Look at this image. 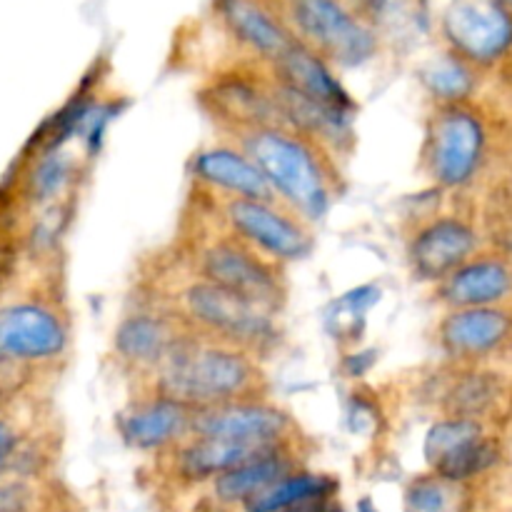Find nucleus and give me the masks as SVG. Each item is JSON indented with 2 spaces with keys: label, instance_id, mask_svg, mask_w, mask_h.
Instances as JSON below:
<instances>
[{
  "label": "nucleus",
  "instance_id": "1",
  "mask_svg": "<svg viewBox=\"0 0 512 512\" xmlns=\"http://www.w3.org/2000/svg\"><path fill=\"white\" fill-rule=\"evenodd\" d=\"M133 308L150 310L203 338L223 340L268 358L280 343L278 315H270L195 273L168 245L143 255L133 278Z\"/></svg>",
  "mask_w": 512,
  "mask_h": 512
},
{
  "label": "nucleus",
  "instance_id": "2",
  "mask_svg": "<svg viewBox=\"0 0 512 512\" xmlns=\"http://www.w3.org/2000/svg\"><path fill=\"white\" fill-rule=\"evenodd\" d=\"M38 278L20 273L0 298V395H45L73 345V318L55 263L35 265Z\"/></svg>",
  "mask_w": 512,
  "mask_h": 512
},
{
  "label": "nucleus",
  "instance_id": "3",
  "mask_svg": "<svg viewBox=\"0 0 512 512\" xmlns=\"http://www.w3.org/2000/svg\"><path fill=\"white\" fill-rule=\"evenodd\" d=\"M133 398H160L190 410L273 398L265 360L238 345L183 330L165 358L130 385Z\"/></svg>",
  "mask_w": 512,
  "mask_h": 512
},
{
  "label": "nucleus",
  "instance_id": "4",
  "mask_svg": "<svg viewBox=\"0 0 512 512\" xmlns=\"http://www.w3.org/2000/svg\"><path fill=\"white\" fill-rule=\"evenodd\" d=\"M268 180L285 205L318 223L345 190L343 155L323 140L288 125H240L215 130Z\"/></svg>",
  "mask_w": 512,
  "mask_h": 512
},
{
  "label": "nucleus",
  "instance_id": "5",
  "mask_svg": "<svg viewBox=\"0 0 512 512\" xmlns=\"http://www.w3.org/2000/svg\"><path fill=\"white\" fill-rule=\"evenodd\" d=\"M170 248L205 280L265 313L280 318L288 305V265L225 228L195 195H185Z\"/></svg>",
  "mask_w": 512,
  "mask_h": 512
},
{
  "label": "nucleus",
  "instance_id": "6",
  "mask_svg": "<svg viewBox=\"0 0 512 512\" xmlns=\"http://www.w3.org/2000/svg\"><path fill=\"white\" fill-rule=\"evenodd\" d=\"M303 48L330 68H355L380 50V30L340 0H260Z\"/></svg>",
  "mask_w": 512,
  "mask_h": 512
},
{
  "label": "nucleus",
  "instance_id": "7",
  "mask_svg": "<svg viewBox=\"0 0 512 512\" xmlns=\"http://www.w3.org/2000/svg\"><path fill=\"white\" fill-rule=\"evenodd\" d=\"M190 195L200 200L228 230L238 233L255 248L290 265L305 258L315 245V225L280 200L245 198L223 193L190 180Z\"/></svg>",
  "mask_w": 512,
  "mask_h": 512
},
{
  "label": "nucleus",
  "instance_id": "8",
  "mask_svg": "<svg viewBox=\"0 0 512 512\" xmlns=\"http://www.w3.org/2000/svg\"><path fill=\"white\" fill-rule=\"evenodd\" d=\"M488 135L473 108L458 103H435L425 118L420 170L438 190H458L475 180L483 168Z\"/></svg>",
  "mask_w": 512,
  "mask_h": 512
},
{
  "label": "nucleus",
  "instance_id": "9",
  "mask_svg": "<svg viewBox=\"0 0 512 512\" xmlns=\"http://www.w3.org/2000/svg\"><path fill=\"white\" fill-rule=\"evenodd\" d=\"M188 435L243 440V443L273 445V448L313 445V440L305 433L303 425L295 420V415L280 403H275V398L195 410V413H190Z\"/></svg>",
  "mask_w": 512,
  "mask_h": 512
},
{
  "label": "nucleus",
  "instance_id": "10",
  "mask_svg": "<svg viewBox=\"0 0 512 512\" xmlns=\"http://www.w3.org/2000/svg\"><path fill=\"white\" fill-rule=\"evenodd\" d=\"M448 53L465 65H488L512 45V13L498 0H450L440 15Z\"/></svg>",
  "mask_w": 512,
  "mask_h": 512
},
{
  "label": "nucleus",
  "instance_id": "11",
  "mask_svg": "<svg viewBox=\"0 0 512 512\" xmlns=\"http://www.w3.org/2000/svg\"><path fill=\"white\" fill-rule=\"evenodd\" d=\"M413 218L405 245L410 268L420 280L438 283L478 250V233L460 215L423 210Z\"/></svg>",
  "mask_w": 512,
  "mask_h": 512
},
{
  "label": "nucleus",
  "instance_id": "12",
  "mask_svg": "<svg viewBox=\"0 0 512 512\" xmlns=\"http://www.w3.org/2000/svg\"><path fill=\"white\" fill-rule=\"evenodd\" d=\"M425 458L433 475L458 485L485 473L498 458V448L475 420L443 418L425 438Z\"/></svg>",
  "mask_w": 512,
  "mask_h": 512
},
{
  "label": "nucleus",
  "instance_id": "13",
  "mask_svg": "<svg viewBox=\"0 0 512 512\" xmlns=\"http://www.w3.org/2000/svg\"><path fill=\"white\" fill-rule=\"evenodd\" d=\"M180 333L183 328L163 315L138 308L130 310L113 335L115 363L128 385L143 380L165 358Z\"/></svg>",
  "mask_w": 512,
  "mask_h": 512
},
{
  "label": "nucleus",
  "instance_id": "14",
  "mask_svg": "<svg viewBox=\"0 0 512 512\" xmlns=\"http://www.w3.org/2000/svg\"><path fill=\"white\" fill-rule=\"evenodd\" d=\"M512 290V265L500 255H473L435 283V300L448 310L490 308Z\"/></svg>",
  "mask_w": 512,
  "mask_h": 512
},
{
  "label": "nucleus",
  "instance_id": "15",
  "mask_svg": "<svg viewBox=\"0 0 512 512\" xmlns=\"http://www.w3.org/2000/svg\"><path fill=\"white\" fill-rule=\"evenodd\" d=\"M512 333V318L505 310L465 308L448 310L438 323V343L453 360H478L495 353Z\"/></svg>",
  "mask_w": 512,
  "mask_h": 512
},
{
  "label": "nucleus",
  "instance_id": "16",
  "mask_svg": "<svg viewBox=\"0 0 512 512\" xmlns=\"http://www.w3.org/2000/svg\"><path fill=\"white\" fill-rule=\"evenodd\" d=\"M190 410L160 398L130 400L118 415V433L125 445L158 455L188 435Z\"/></svg>",
  "mask_w": 512,
  "mask_h": 512
},
{
  "label": "nucleus",
  "instance_id": "17",
  "mask_svg": "<svg viewBox=\"0 0 512 512\" xmlns=\"http://www.w3.org/2000/svg\"><path fill=\"white\" fill-rule=\"evenodd\" d=\"M190 180L208 185V188L223 190V193L245 195V198L280 200L275 190L268 185V180L258 173V168L238 148L218 138L195 155L193 178Z\"/></svg>",
  "mask_w": 512,
  "mask_h": 512
},
{
  "label": "nucleus",
  "instance_id": "18",
  "mask_svg": "<svg viewBox=\"0 0 512 512\" xmlns=\"http://www.w3.org/2000/svg\"><path fill=\"white\" fill-rule=\"evenodd\" d=\"M45 395H0V478H23V458L30 440L48 428Z\"/></svg>",
  "mask_w": 512,
  "mask_h": 512
},
{
  "label": "nucleus",
  "instance_id": "19",
  "mask_svg": "<svg viewBox=\"0 0 512 512\" xmlns=\"http://www.w3.org/2000/svg\"><path fill=\"white\" fill-rule=\"evenodd\" d=\"M305 460H308L305 450H288V453L270 455V458L240 465V468L220 475V478H215L205 488L210 490V500H213L215 508L238 510L258 490L268 488L270 483L295 473V470H303Z\"/></svg>",
  "mask_w": 512,
  "mask_h": 512
},
{
  "label": "nucleus",
  "instance_id": "20",
  "mask_svg": "<svg viewBox=\"0 0 512 512\" xmlns=\"http://www.w3.org/2000/svg\"><path fill=\"white\" fill-rule=\"evenodd\" d=\"M498 398L500 383L495 375L468 370V373L445 380V385L435 393L433 400L448 420H475V423H480V418L498 403Z\"/></svg>",
  "mask_w": 512,
  "mask_h": 512
},
{
  "label": "nucleus",
  "instance_id": "21",
  "mask_svg": "<svg viewBox=\"0 0 512 512\" xmlns=\"http://www.w3.org/2000/svg\"><path fill=\"white\" fill-rule=\"evenodd\" d=\"M338 493V480L323 473H310V470H295V473L285 475V478L275 480L268 488L258 490L250 495L240 512H280L293 505L305 503L313 498H330Z\"/></svg>",
  "mask_w": 512,
  "mask_h": 512
},
{
  "label": "nucleus",
  "instance_id": "22",
  "mask_svg": "<svg viewBox=\"0 0 512 512\" xmlns=\"http://www.w3.org/2000/svg\"><path fill=\"white\" fill-rule=\"evenodd\" d=\"M423 83L435 98V103H458L473 90V70L453 55H443L435 63L425 65Z\"/></svg>",
  "mask_w": 512,
  "mask_h": 512
},
{
  "label": "nucleus",
  "instance_id": "23",
  "mask_svg": "<svg viewBox=\"0 0 512 512\" xmlns=\"http://www.w3.org/2000/svg\"><path fill=\"white\" fill-rule=\"evenodd\" d=\"M23 268L25 253L18 223H15L13 210L0 193V298L18 283Z\"/></svg>",
  "mask_w": 512,
  "mask_h": 512
},
{
  "label": "nucleus",
  "instance_id": "24",
  "mask_svg": "<svg viewBox=\"0 0 512 512\" xmlns=\"http://www.w3.org/2000/svg\"><path fill=\"white\" fill-rule=\"evenodd\" d=\"M455 505H458L455 483L440 480L438 475H423L413 480L405 493L408 512H455Z\"/></svg>",
  "mask_w": 512,
  "mask_h": 512
},
{
  "label": "nucleus",
  "instance_id": "25",
  "mask_svg": "<svg viewBox=\"0 0 512 512\" xmlns=\"http://www.w3.org/2000/svg\"><path fill=\"white\" fill-rule=\"evenodd\" d=\"M340 3L348 5V8L353 10V13H358L363 20H368L373 28L383 30L385 20L390 18V13H393L398 0H340Z\"/></svg>",
  "mask_w": 512,
  "mask_h": 512
},
{
  "label": "nucleus",
  "instance_id": "26",
  "mask_svg": "<svg viewBox=\"0 0 512 512\" xmlns=\"http://www.w3.org/2000/svg\"><path fill=\"white\" fill-rule=\"evenodd\" d=\"M280 512H340V505L335 503V495H330V498L305 500V503H298L293 508H285Z\"/></svg>",
  "mask_w": 512,
  "mask_h": 512
},
{
  "label": "nucleus",
  "instance_id": "27",
  "mask_svg": "<svg viewBox=\"0 0 512 512\" xmlns=\"http://www.w3.org/2000/svg\"><path fill=\"white\" fill-rule=\"evenodd\" d=\"M498 3H500V5H505V8H508V10L512 8V0H498Z\"/></svg>",
  "mask_w": 512,
  "mask_h": 512
},
{
  "label": "nucleus",
  "instance_id": "28",
  "mask_svg": "<svg viewBox=\"0 0 512 512\" xmlns=\"http://www.w3.org/2000/svg\"><path fill=\"white\" fill-rule=\"evenodd\" d=\"M213 508H215V505H213ZM215 512H220V508H215Z\"/></svg>",
  "mask_w": 512,
  "mask_h": 512
}]
</instances>
